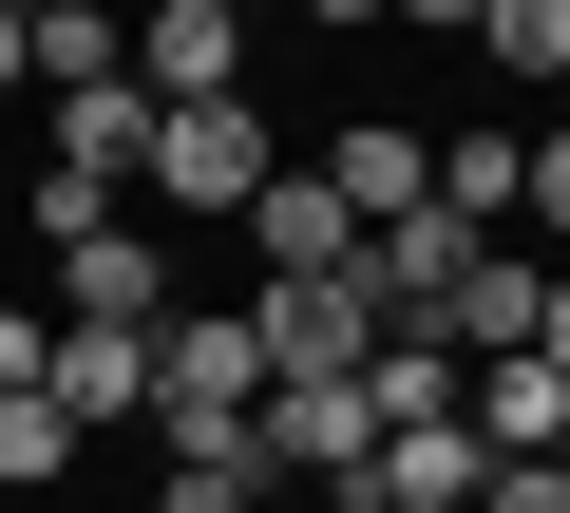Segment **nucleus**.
<instances>
[{"label":"nucleus","mask_w":570,"mask_h":513,"mask_svg":"<svg viewBox=\"0 0 570 513\" xmlns=\"http://www.w3.org/2000/svg\"><path fill=\"white\" fill-rule=\"evenodd\" d=\"M266 171H285V134H266L247 96H190V115H153V171H134V190H153V228H171V209H228V228H247Z\"/></svg>","instance_id":"1"},{"label":"nucleus","mask_w":570,"mask_h":513,"mask_svg":"<svg viewBox=\"0 0 570 513\" xmlns=\"http://www.w3.org/2000/svg\"><path fill=\"white\" fill-rule=\"evenodd\" d=\"M171 305H190V286H171V228H134V209H115V228H77V247H58V324H134V343H153Z\"/></svg>","instance_id":"2"},{"label":"nucleus","mask_w":570,"mask_h":513,"mask_svg":"<svg viewBox=\"0 0 570 513\" xmlns=\"http://www.w3.org/2000/svg\"><path fill=\"white\" fill-rule=\"evenodd\" d=\"M247 324H266V381H362V362H381V286H362V267H343V286H266Z\"/></svg>","instance_id":"3"},{"label":"nucleus","mask_w":570,"mask_h":513,"mask_svg":"<svg viewBox=\"0 0 570 513\" xmlns=\"http://www.w3.org/2000/svg\"><path fill=\"white\" fill-rule=\"evenodd\" d=\"M532 324H551V267H532V247H456L438 343H456V362H532Z\"/></svg>","instance_id":"4"},{"label":"nucleus","mask_w":570,"mask_h":513,"mask_svg":"<svg viewBox=\"0 0 570 513\" xmlns=\"http://www.w3.org/2000/svg\"><path fill=\"white\" fill-rule=\"evenodd\" d=\"M134 96H153V115L247 96V20H228V0H153V20H134Z\"/></svg>","instance_id":"5"},{"label":"nucleus","mask_w":570,"mask_h":513,"mask_svg":"<svg viewBox=\"0 0 570 513\" xmlns=\"http://www.w3.org/2000/svg\"><path fill=\"white\" fill-rule=\"evenodd\" d=\"M247 247H266V286H343V267H362V209H343L324 171H266V190H247Z\"/></svg>","instance_id":"6"},{"label":"nucleus","mask_w":570,"mask_h":513,"mask_svg":"<svg viewBox=\"0 0 570 513\" xmlns=\"http://www.w3.org/2000/svg\"><path fill=\"white\" fill-rule=\"evenodd\" d=\"M305 171H324V190H343V209H362V228H400V209H419V190H438V134H400V115H343V134H324V152H305Z\"/></svg>","instance_id":"7"},{"label":"nucleus","mask_w":570,"mask_h":513,"mask_svg":"<svg viewBox=\"0 0 570 513\" xmlns=\"http://www.w3.org/2000/svg\"><path fill=\"white\" fill-rule=\"evenodd\" d=\"M39 399H58L77 437H134V418H153V343H134V324H58V381H39Z\"/></svg>","instance_id":"8"},{"label":"nucleus","mask_w":570,"mask_h":513,"mask_svg":"<svg viewBox=\"0 0 570 513\" xmlns=\"http://www.w3.org/2000/svg\"><path fill=\"white\" fill-rule=\"evenodd\" d=\"M475 475H494V456H475V418H419V437H381V456H362V494H343V513H475Z\"/></svg>","instance_id":"9"},{"label":"nucleus","mask_w":570,"mask_h":513,"mask_svg":"<svg viewBox=\"0 0 570 513\" xmlns=\"http://www.w3.org/2000/svg\"><path fill=\"white\" fill-rule=\"evenodd\" d=\"M39 20V96H96V77H134V20L115 0H20Z\"/></svg>","instance_id":"10"},{"label":"nucleus","mask_w":570,"mask_h":513,"mask_svg":"<svg viewBox=\"0 0 570 513\" xmlns=\"http://www.w3.org/2000/svg\"><path fill=\"white\" fill-rule=\"evenodd\" d=\"M58 171H115V190H134V171H153V96H134V77L58 96Z\"/></svg>","instance_id":"11"},{"label":"nucleus","mask_w":570,"mask_h":513,"mask_svg":"<svg viewBox=\"0 0 570 513\" xmlns=\"http://www.w3.org/2000/svg\"><path fill=\"white\" fill-rule=\"evenodd\" d=\"M438 209H456V228L494 247V228L532 209V134H456V152H438Z\"/></svg>","instance_id":"12"},{"label":"nucleus","mask_w":570,"mask_h":513,"mask_svg":"<svg viewBox=\"0 0 570 513\" xmlns=\"http://www.w3.org/2000/svg\"><path fill=\"white\" fill-rule=\"evenodd\" d=\"M570 437V381L551 362H475V456H551Z\"/></svg>","instance_id":"13"},{"label":"nucleus","mask_w":570,"mask_h":513,"mask_svg":"<svg viewBox=\"0 0 570 513\" xmlns=\"http://www.w3.org/2000/svg\"><path fill=\"white\" fill-rule=\"evenodd\" d=\"M475 58H494V77H532V96H570V0H494Z\"/></svg>","instance_id":"14"},{"label":"nucleus","mask_w":570,"mask_h":513,"mask_svg":"<svg viewBox=\"0 0 570 513\" xmlns=\"http://www.w3.org/2000/svg\"><path fill=\"white\" fill-rule=\"evenodd\" d=\"M77 456H96V437H77V418H58V399H0V494H58V475H77Z\"/></svg>","instance_id":"15"},{"label":"nucleus","mask_w":570,"mask_h":513,"mask_svg":"<svg viewBox=\"0 0 570 513\" xmlns=\"http://www.w3.org/2000/svg\"><path fill=\"white\" fill-rule=\"evenodd\" d=\"M153 513H266V456H153Z\"/></svg>","instance_id":"16"},{"label":"nucleus","mask_w":570,"mask_h":513,"mask_svg":"<svg viewBox=\"0 0 570 513\" xmlns=\"http://www.w3.org/2000/svg\"><path fill=\"white\" fill-rule=\"evenodd\" d=\"M115 209H134L115 171H58V152H39V267H58V247H77V228H115Z\"/></svg>","instance_id":"17"},{"label":"nucleus","mask_w":570,"mask_h":513,"mask_svg":"<svg viewBox=\"0 0 570 513\" xmlns=\"http://www.w3.org/2000/svg\"><path fill=\"white\" fill-rule=\"evenodd\" d=\"M58 381V305H0V399H39Z\"/></svg>","instance_id":"18"},{"label":"nucleus","mask_w":570,"mask_h":513,"mask_svg":"<svg viewBox=\"0 0 570 513\" xmlns=\"http://www.w3.org/2000/svg\"><path fill=\"white\" fill-rule=\"evenodd\" d=\"M475 513H570V456H494V475H475Z\"/></svg>","instance_id":"19"},{"label":"nucleus","mask_w":570,"mask_h":513,"mask_svg":"<svg viewBox=\"0 0 570 513\" xmlns=\"http://www.w3.org/2000/svg\"><path fill=\"white\" fill-rule=\"evenodd\" d=\"M532 228L570 247V134H532Z\"/></svg>","instance_id":"20"},{"label":"nucleus","mask_w":570,"mask_h":513,"mask_svg":"<svg viewBox=\"0 0 570 513\" xmlns=\"http://www.w3.org/2000/svg\"><path fill=\"white\" fill-rule=\"evenodd\" d=\"M20 77H39V20H20V0H0V96H20Z\"/></svg>","instance_id":"21"},{"label":"nucleus","mask_w":570,"mask_h":513,"mask_svg":"<svg viewBox=\"0 0 570 513\" xmlns=\"http://www.w3.org/2000/svg\"><path fill=\"white\" fill-rule=\"evenodd\" d=\"M400 20H438V39H475V20H494V0H400Z\"/></svg>","instance_id":"22"},{"label":"nucleus","mask_w":570,"mask_h":513,"mask_svg":"<svg viewBox=\"0 0 570 513\" xmlns=\"http://www.w3.org/2000/svg\"><path fill=\"white\" fill-rule=\"evenodd\" d=\"M305 20H324V39H343V20H400V0H305Z\"/></svg>","instance_id":"23"},{"label":"nucleus","mask_w":570,"mask_h":513,"mask_svg":"<svg viewBox=\"0 0 570 513\" xmlns=\"http://www.w3.org/2000/svg\"><path fill=\"white\" fill-rule=\"evenodd\" d=\"M228 20H266V0H228Z\"/></svg>","instance_id":"24"},{"label":"nucleus","mask_w":570,"mask_h":513,"mask_svg":"<svg viewBox=\"0 0 570 513\" xmlns=\"http://www.w3.org/2000/svg\"><path fill=\"white\" fill-rule=\"evenodd\" d=\"M551 456H570V437H551Z\"/></svg>","instance_id":"25"}]
</instances>
